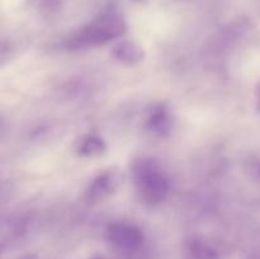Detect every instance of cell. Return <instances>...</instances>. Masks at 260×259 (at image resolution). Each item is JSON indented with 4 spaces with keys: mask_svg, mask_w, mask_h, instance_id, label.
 <instances>
[{
    "mask_svg": "<svg viewBox=\"0 0 260 259\" xmlns=\"http://www.w3.org/2000/svg\"><path fill=\"white\" fill-rule=\"evenodd\" d=\"M134 2H136V3H144L145 0H134Z\"/></svg>",
    "mask_w": 260,
    "mask_h": 259,
    "instance_id": "cell-12",
    "label": "cell"
},
{
    "mask_svg": "<svg viewBox=\"0 0 260 259\" xmlns=\"http://www.w3.org/2000/svg\"><path fill=\"white\" fill-rule=\"evenodd\" d=\"M107 149V145L102 137L96 135H88L80 141L78 147V152L81 156L95 157L104 154Z\"/></svg>",
    "mask_w": 260,
    "mask_h": 259,
    "instance_id": "cell-7",
    "label": "cell"
},
{
    "mask_svg": "<svg viewBox=\"0 0 260 259\" xmlns=\"http://www.w3.org/2000/svg\"><path fill=\"white\" fill-rule=\"evenodd\" d=\"M132 174L144 202L151 206L164 202L169 193V180L155 160L140 159L135 161Z\"/></svg>",
    "mask_w": 260,
    "mask_h": 259,
    "instance_id": "cell-1",
    "label": "cell"
},
{
    "mask_svg": "<svg viewBox=\"0 0 260 259\" xmlns=\"http://www.w3.org/2000/svg\"><path fill=\"white\" fill-rule=\"evenodd\" d=\"M112 55L121 62L127 63V65H135L144 60L145 51L137 43L131 42V41H122L114 46L112 50Z\"/></svg>",
    "mask_w": 260,
    "mask_h": 259,
    "instance_id": "cell-5",
    "label": "cell"
},
{
    "mask_svg": "<svg viewBox=\"0 0 260 259\" xmlns=\"http://www.w3.org/2000/svg\"><path fill=\"white\" fill-rule=\"evenodd\" d=\"M170 121H169V113H168L167 108L164 106H160L154 109L150 118L147 119V128L154 134L164 136L168 131H169Z\"/></svg>",
    "mask_w": 260,
    "mask_h": 259,
    "instance_id": "cell-8",
    "label": "cell"
},
{
    "mask_svg": "<svg viewBox=\"0 0 260 259\" xmlns=\"http://www.w3.org/2000/svg\"><path fill=\"white\" fill-rule=\"evenodd\" d=\"M107 239L117 249L128 253L141 248L145 241L144 233L128 222L111 223L107 229Z\"/></svg>",
    "mask_w": 260,
    "mask_h": 259,
    "instance_id": "cell-3",
    "label": "cell"
},
{
    "mask_svg": "<svg viewBox=\"0 0 260 259\" xmlns=\"http://www.w3.org/2000/svg\"><path fill=\"white\" fill-rule=\"evenodd\" d=\"M18 259H38V256L36 255V254H25V255L20 256V258Z\"/></svg>",
    "mask_w": 260,
    "mask_h": 259,
    "instance_id": "cell-10",
    "label": "cell"
},
{
    "mask_svg": "<svg viewBox=\"0 0 260 259\" xmlns=\"http://www.w3.org/2000/svg\"><path fill=\"white\" fill-rule=\"evenodd\" d=\"M255 102H256V111L260 112V81L256 84V88H255Z\"/></svg>",
    "mask_w": 260,
    "mask_h": 259,
    "instance_id": "cell-9",
    "label": "cell"
},
{
    "mask_svg": "<svg viewBox=\"0 0 260 259\" xmlns=\"http://www.w3.org/2000/svg\"><path fill=\"white\" fill-rule=\"evenodd\" d=\"M93 259H107L106 256H95V258H93Z\"/></svg>",
    "mask_w": 260,
    "mask_h": 259,
    "instance_id": "cell-11",
    "label": "cell"
},
{
    "mask_svg": "<svg viewBox=\"0 0 260 259\" xmlns=\"http://www.w3.org/2000/svg\"><path fill=\"white\" fill-rule=\"evenodd\" d=\"M127 30L124 20L117 14H104L79 29L69 41L73 48H88L104 45L123 36Z\"/></svg>",
    "mask_w": 260,
    "mask_h": 259,
    "instance_id": "cell-2",
    "label": "cell"
},
{
    "mask_svg": "<svg viewBox=\"0 0 260 259\" xmlns=\"http://www.w3.org/2000/svg\"><path fill=\"white\" fill-rule=\"evenodd\" d=\"M121 183V175L116 170H107L99 174L86 189V200L90 202L103 200L107 196L112 195L118 188Z\"/></svg>",
    "mask_w": 260,
    "mask_h": 259,
    "instance_id": "cell-4",
    "label": "cell"
},
{
    "mask_svg": "<svg viewBox=\"0 0 260 259\" xmlns=\"http://www.w3.org/2000/svg\"><path fill=\"white\" fill-rule=\"evenodd\" d=\"M187 250L189 259H220L218 251L205 239H192L188 243Z\"/></svg>",
    "mask_w": 260,
    "mask_h": 259,
    "instance_id": "cell-6",
    "label": "cell"
}]
</instances>
